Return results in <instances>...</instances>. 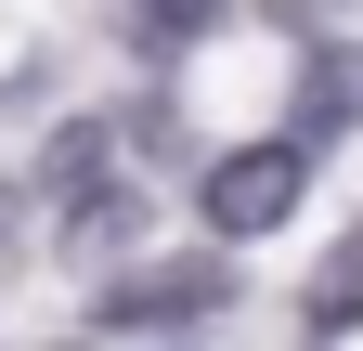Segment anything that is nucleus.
I'll use <instances>...</instances> for the list:
<instances>
[{"mask_svg": "<svg viewBox=\"0 0 363 351\" xmlns=\"http://www.w3.org/2000/svg\"><path fill=\"white\" fill-rule=\"evenodd\" d=\"M298 325H311V338H325V325H363V247H337V260H325V286L298 299Z\"/></svg>", "mask_w": 363, "mask_h": 351, "instance_id": "nucleus-4", "label": "nucleus"}, {"mask_svg": "<svg viewBox=\"0 0 363 351\" xmlns=\"http://www.w3.org/2000/svg\"><path fill=\"white\" fill-rule=\"evenodd\" d=\"M130 222H143V195L117 183V195H91V208H78V247H130Z\"/></svg>", "mask_w": 363, "mask_h": 351, "instance_id": "nucleus-6", "label": "nucleus"}, {"mask_svg": "<svg viewBox=\"0 0 363 351\" xmlns=\"http://www.w3.org/2000/svg\"><path fill=\"white\" fill-rule=\"evenodd\" d=\"M130 14H143V39H156V53H182V39H208L234 0H130Z\"/></svg>", "mask_w": 363, "mask_h": 351, "instance_id": "nucleus-5", "label": "nucleus"}, {"mask_svg": "<svg viewBox=\"0 0 363 351\" xmlns=\"http://www.w3.org/2000/svg\"><path fill=\"white\" fill-rule=\"evenodd\" d=\"M298 195H311V144H298V130H286V144H234L220 169H195V208H208V234H220V247L286 234V222H298Z\"/></svg>", "mask_w": 363, "mask_h": 351, "instance_id": "nucleus-1", "label": "nucleus"}, {"mask_svg": "<svg viewBox=\"0 0 363 351\" xmlns=\"http://www.w3.org/2000/svg\"><path fill=\"white\" fill-rule=\"evenodd\" d=\"M272 14H286V26H325V14H337V0H272Z\"/></svg>", "mask_w": 363, "mask_h": 351, "instance_id": "nucleus-7", "label": "nucleus"}, {"mask_svg": "<svg viewBox=\"0 0 363 351\" xmlns=\"http://www.w3.org/2000/svg\"><path fill=\"white\" fill-rule=\"evenodd\" d=\"M208 313H234L220 247H208V260H143V274H117L104 299H91V325H104V338H143V325H208Z\"/></svg>", "mask_w": 363, "mask_h": 351, "instance_id": "nucleus-2", "label": "nucleus"}, {"mask_svg": "<svg viewBox=\"0 0 363 351\" xmlns=\"http://www.w3.org/2000/svg\"><path fill=\"white\" fill-rule=\"evenodd\" d=\"M350 104H363L350 53H311V65H298V144H337V130H350Z\"/></svg>", "mask_w": 363, "mask_h": 351, "instance_id": "nucleus-3", "label": "nucleus"}]
</instances>
